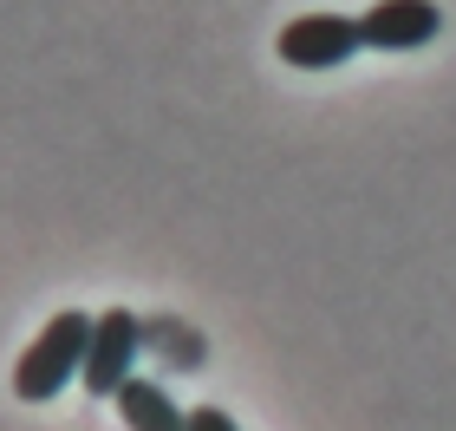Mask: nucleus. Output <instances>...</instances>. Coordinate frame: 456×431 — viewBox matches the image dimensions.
<instances>
[{
  "label": "nucleus",
  "mask_w": 456,
  "mask_h": 431,
  "mask_svg": "<svg viewBox=\"0 0 456 431\" xmlns=\"http://www.w3.org/2000/svg\"><path fill=\"white\" fill-rule=\"evenodd\" d=\"M118 419L131 431H190V412H176V399L157 379H124L118 393Z\"/></svg>",
  "instance_id": "5"
},
{
  "label": "nucleus",
  "mask_w": 456,
  "mask_h": 431,
  "mask_svg": "<svg viewBox=\"0 0 456 431\" xmlns=\"http://www.w3.org/2000/svg\"><path fill=\"white\" fill-rule=\"evenodd\" d=\"M92 320H98V314H86V307H66V314H53L46 327H39V340H33L27 353H20V366H13V399L53 405L72 379H86Z\"/></svg>",
  "instance_id": "1"
},
{
  "label": "nucleus",
  "mask_w": 456,
  "mask_h": 431,
  "mask_svg": "<svg viewBox=\"0 0 456 431\" xmlns=\"http://www.w3.org/2000/svg\"><path fill=\"white\" fill-rule=\"evenodd\" d=\"M137 346H143V320L131 307H105L92 320V353H86V393L92 399H118L124 379H137Z\"/></svg>",
  "instance_id": "3"
},
{
  "label": "nucleus",
  "mask_w": 456,
  "mask_h": 431,
  "mask_svg": "<svg viewBox=\"0 0 456 431\" xmlns=\"http://www.w3.org/2000/svg\"><path fill=\"white\" fill-rule=\"evenodd\" d=\"M274 53L300 72H326V66H346L352 53H365V27L352 13H300L281 27Z\"/></svg>",
  "instance_id": "2"
},
{
  "label": "nucleus",
  "mask_w": 456,
  "mask_h": 431,
  "mask_svg": "<svg viewBox=\"0 0 456 431\" xmlns=\"http://www.w3.org/2000/svg\"><path fill=\"white\" fill-rule=\"evenodd\" d=\"M190 431H241V425L228 419V412H216V405H196V412H190Z\"/></svg>",
  "instance_id": "6"
},
{
  "label": "nucleus",
  "mask_w": 456,
  "mask_h": 431,
  "mask_svg": "<svg viewBox=\"0 0 456 431\" xmlns=\"http://www.w3.org/2000/svg\"><path fill=\"white\" fill-rule=\"evenodd\" d=\"M359 27H365L371 53H418L444 33V13H437V0H371L359 13Z\"/></svg>",
  "instance_id": "4"
}]
</instances>
